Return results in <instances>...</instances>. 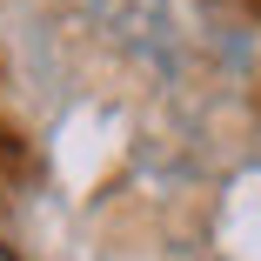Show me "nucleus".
I'll return each mask as SVG.
<instances>
[{
	"mask_svg": "<svg viewBox=\"0 0 261 261\" xmlns=\"http://www.w3.org/2000/svg\"><path fill=\"white\" fill-rule=\"evenodd\" d=\"M0 261H14V248H0Z\"/></svg>",
	"mask_w": 261,
	"mask_h": 261,
	"instance_id": "f257e3e1",
	"label": "nucleus"
}]
</instances>
